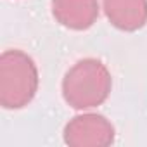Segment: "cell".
<instances>
[{
  "label": "cell",
  "instance_id": "obj_2",
  "mask_svg": "<svg viewBox=\"0 0 147 147\" xmlns=\"http://www.w3.org/2000/svg\"><path fill=\"white\" fill-rule=\"evenodd\" d=\"M38 90V69L23 50H5L0 55V104L4 109H23Z\"/></svg>",
  "mask_w": 147,
  "mask_h": 147
},
{
  "label": "cell",
  "instance_id": "obj_4",
  "mask_svg": "<svg viewBox=\"0 0 147 147\" xmlns=\"http://www.w3.org/2000/svg\"><path fill=\"white\" fill-rule=\"evenodd\" d=\"M52 16L67 30H88L99 18V0H52Z\"/></svg>",
  "mask_w": 147,
  "mask_h": 147
},
{
  "label": "cell",
  "instance_id": "obj_1",
  "mask_svg": "<svg viewBox=\"0 0 147 147\" xmlns=\"http://www.w3.org/2000/svg\"><path fill=\"white\" fill-rule=\"evenodd\" d=\"M113 78L106 64L87 57L73 64L62 78V97L73 109H92L106 102Z\"/></svg>",
  "mask_w": 147,
  "mask_h": 147
},
{
  "label": "cell",
  "instance_id": "obj_5",
  "mask_svg": "<svg viewBox=\"0 0 147 147\" xmlns=\"http://www.w3.org/2000/svg\"><path fill=\"white\" fill-rule=\"evenodd\" d=\"M102 9L121 31H137L147 23V0H102Z\"/></svg>",
  "mask_w": 147,
  "mask_h": 147
},
{
  "label": "cell",
  "instance_id": "obj_3",
  "mask_svg": "<svg viewBox=\"0 0 147 147\" xmlns=\"http://www.w3.org/2000/svg\"><path fill=\"white\" fill-rule=\"evenodd\" d=\"M64 142L71 147H106L114 142V126L102 114H80L64 126Z\"/></svg>",
  "mask_w": 147,
  "mask_h": 147
}]
</instances>
